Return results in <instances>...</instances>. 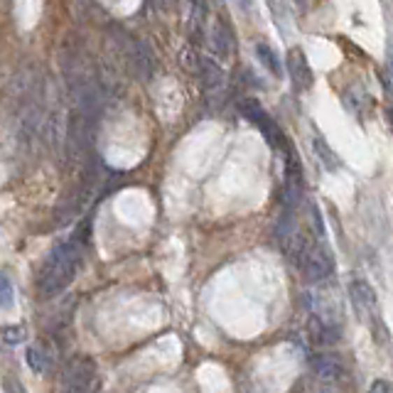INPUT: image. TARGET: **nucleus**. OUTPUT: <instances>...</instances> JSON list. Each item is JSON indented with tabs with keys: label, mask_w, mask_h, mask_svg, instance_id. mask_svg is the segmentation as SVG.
Returning a JSON list of instances; mask_svg holds the SVG:
<instances>
[{
	"label": "nucleus",
	"mask_w": 393,
	"mask_h": 393,
	"mask_svg": "<svg viewBox=\"0 0 393 393\" xmlns=\"http://www.w3.org/2000/svg\"><path fill=\"white\" fill-rule=\"evenodd\" d=\"M25 337H27V332L22 324H6V327H3V342L6 344H20V342H25Z\"/></svg>",
	"instance_id": "dca6fc26"
},
{
	"label": "nucleus",
	"mask_w": 393,
	"mask_h": 393,
	"mask_svg": "<svg viewBox=\"0 0 393 393\" xmlns=\"http://www.w3.org/2000/svg\"><path fill=\"white\" fill-rule=\"evenodd\" d=\"M81 261H84V238L71 236L59 241L42 263L37 276V292L42 298H57L74 283Z\"/></svg>",
	"instance_id": "f257e3e1"
},
{
	"label": "nucleus",
	"mask_w": 393,
	"mask_h": 393,
	"mask_svg": "<svg viewBox=\"0 0 393 393\" xmlns=\"http://www.w3.org/2000/svg\"><path fill=\"white\" fill-rule=\"evenodd\" d=\"M287 71H290L292 86L298 91H308L310 86H313V81H315L313 69H310L308 57H305V52L300 50V47H292V50L287 52Z\"/></svg>",
	"instance_id": "1a4fd4ad"
},
{
	"label": "nucleus",
	"mask_w": 393,
	"mask_h": 393,
	"mask_svg": "<svg viewBox=\"0 0 393 393\" xmlns=\"http://www.w3.org/2000/svg\"><path fill=\"white\" fill-rule=\"evenodd\" d=\"M27 364H30V369L37 373L47 371V352L40 347V344H32V347L27 349Z\"/></svg>",
	"instance_id": "2eb2a0df"
},
{
	"label": "nucleus",
	"mask_w": 393,
	"mask_h": 393,
	"mask_svg": "<svg viewBox=\"0 0 393 393\" xmlns=\"http://www.w3.org/2000/svg\"><path fill=\"white\" fill-rule=\"evenodd\" d=\"M13 303V285H10V278L3 276L0 278V305H3V310H8Z\"/></svg>",
	"instance_id": "f3484780"
},
{
	"label": "nucleus",
	"mask_w": 393,
	"mask_h": 393,
	"mask_svg": "<svg viewBox=\"0 0 393 393\" xmlns=\"http://www.w3.org/2000/svg\"><path fill=\"white\" fill-rule=\"evenodd\" d=\"M209 42H212V52L217 59L227 62L229 57L234 55L236 45H234V32L229 30L227 22L219 17V20L212 22V30H209Z\"/></svg>",
	"instance_id": "9b49d317"
},
{
	"label": "nucleus",
	"mask_w": 393,
	"mask_h": 393,
	"mask_svg": "<svg viewBox=\"0 0 393 393\" xmlns=\"http://www.w3.org/2000/svg\"><path fill=\"white\" fill-rule=\"evenodd\" d=\"M170 3H172V0H150V6L157 8V10H162V13L170 10Z\"/></svg>",
	"instance_id": "a211bd4d"
},
{
	"label": "nucleus",
	"mask_w": 393,
	"mask_h": 393,
	"mask_svg": "<svg viewBox=\"0 0 393 393\" xmlns=\"http://www.w3.org/2000/svg\"><path fill=\"white\" fill-rule=\"evenodd\" d=\"M204 81V94H207L209 103L222 101L224 94H227V74L214 59H202V71H199Z\"/></svg>",
	"instance_id": "6e6552de"
},
{
	"label": "nucleus",
	"mask_w": 393,
	"mask_h": 393,
	"mask_svg": "<svg viewBox=\"0 0 393 393\" xmlns=\"http://www.w3.org/2000/svg\"><path fill=\"white\" fill-rule=\"evenodd\" d=\"M388 69H391V76H393V47L388 50Z\"/></svg>",
	"instance_id": "4be33fe9"
},
{
	"label": "nucleus",
	"mask_w": 393,
	"mask_h": 393,
	"mask_svg": "<svg viewBox=\"0 0 393 393\" xmlns=\"http://www.w3.org/2000/svg\"><path fill=\"white\" fill-rule=\"evenodd\" d=\"M371 391H393V386H391V383H386V381H373Z\"/></svg>",
	"instance_id": "6ab92c4d"
},
{
	"label": "nucleus",
	"mask_w": 393,
	"mask_h": 393,
	"mask_svg": "<svg viewBox=\"0 0 393 393\" xmlns=\"http://www.w3.org/2000/svg\"><path fill=\"white\" fill-rule=\"evenodd\" d=\"M234 3H236L241 10H248V8H253V3H256V0H234Z\"/></svg>",
	"instance_id": "aec40b11"
},
{
	"label": "nucleus",
	"mask_w": 393,
	"mask_h": 393,
	"mask_svg": "<svg viewBox=\"0 0 393 393\" xmlns=\"http://www.w3.org/2000/svg\"><path fill=\"white\" fill-rule=\"evenodd\" d=\"M62 381L66 391H94L99 383V366L89 354H76L64 364Z\"/></svg>",
	"instance_id": "7ed1b4c3"
},
{
	"label": "nucleus",
	"mask_w": 393,
	"mask_h": 393,
	"mask_svg": "<svg viewBox=\"0 0 393 393\" xmlns=\"http://www.w3.org/2000/svg\"><path fill=\"white\" fill-rule=\"evenodd\" d=\"M305 308H308L310 315H315V317L324 320V322L329 324H339V317H342V305H339L337 295L334 292H327V290H313V292H305Z\"/></svg>",
	"instance_id": "423d86ee"
},
{
	"label": "nucleus",
	"mask_w": 393,
	"mask_h": 393,
	"mask_svg": "<svg viewBox=\"0 0 393 393\" xmlns=\"http://www.w3.org/2000/svg\"><path fill=\"white\" fill-rule=\"evenodd\" d=\"M313 145H315V152H317V157L322 160V165L327 167V170H337L339 167V160H337V155H334L332 150L327 148V143L322 141V138H313Z\"/></svg>",
	"instance_id": "4468645a"
},
{
	"label": "nucleus",
	"mask_w": 393,
	"mask_h": 393,
	"mask_svg": "<svg viewBox=\"0 0 393 393\" xmlns=\"http://www.w3.org/2000/svg\"><path fill=\"white\" fill-rule=\"evenodd\" d=\"M103 182H106V177H103L101 165H99V162H91L84 170V175L79 177L74 192H71L69 199L64 202V207L59 209V224L74 222L76 217H81V214L96 202V196L101 192Z\"/></svg>",
	"instance_id": "f03ea898"
},
{
	"label": "nucleus",
	"mask_w": 393,
	"mask_h": 393,
	"mask_svg": "<svg viewBox=\"0 0 393 393\" xmlns=\"http://www.w3.org/2000/svg\"><path fill=\"white\" fill-rule=\"evenodd\" d=\"M310 334H313V342L315 344H334L339 342V324H329L324 322V320L315 317V315H310Z\"/></svg>",
	"instance_id": "f8f14e48"
},
{
	"label": "nucleus",
	"mask_w": 393,
	"mask_h": 393,
	"mask_svg": "<svg viewBox=\"0 0 393 393\" xmlns=\"http://www.w3.org/2000/svg\"><path fill=\"white\" fill-rule=\"evenodd\" d=\"M334 258L322 243H310L308 253H305L303 263H300V273L308 283H322L332 276Z\"/></svg>",
	"instance_id": "20e7f679"
},
{
	"label": "nucleus",
	"mask_w": 393,
	"mask_h": 393,
	"mask_svg": "<svg viewBox=\"0 0 393 393\" xmlns=\"http://www.w3.org/2000/svg\"><path fill=\"white\" fill-rule=\"evenodd\" d=\"M349 298H352V305L357 310V315L362 317V322H366L369 327L378 322V303H376V290L369 285L364 278H357L349 285Z\"/></svg>",
	"instance_id": "39448f33"
},
{
	"label": "nucleus",
	"mask_w": 393,
	"mask_h": 393,
	"mask_svg": "<svg viewBox=\"0 0 393 393\" xmlns=\"http://www.w3.org/2000/svg\"><path fill=\"white\" fill-rule=\"evenodd\" d=\"M256 55H258V59L263 62V66H266V69H271L276 76H280L283 69H280V62H278V55L266 45V42H261V45L256 47Z\"/></svg>",
	"instance_id": "ddd939ff"
},
{
	"label": "nucleus",
	"mask_w": 393,
	"mask_h": 393,
	"mask_svg": "<svg viewBox=\"0 0 393 393\" xmlns=\"http://www.w3.org/2000/svg\"><path fill=\"white\" fill-rule=\"evenodd\" d=\"M295 3H298V6H303V3H305V0H295Z\"/></svg>",
	"instance_id": "5701e85b"
},
{
	"label": "nucleus",
	"mask_w": 393,
	"mask_h": 393,
	"mask_svg": "<svg viewBox=\"0 0 393 393\" xmlns=\"http://www.w3.org/2000/svg\"><path fill=\"white\" fill-rule=\"evenodd\" d=\"M310 366L322 381H342L347 376V364L337 354H315L310 359Z\"/></svg>",
	"instance_id": "9d476101"
},
{
	"label": "nucleus",
	"mask_w": 393,
	"mask_h": 393,
	"mask_svg": "<svg viewBox=\"0 0 393 393\" xmlns=\"http://www.w3.org/2000/svg\"><path fill=\"white\" fill-rule=\"evenodd\" d=\"M238 108H241V113L248 118L251 123H256L258 128L263 131V136L268 138V143L271 145H278V148H285V138H283V133L278 131V126L271 121V116H268L266 111L261 108V103L253 101V99H243L241 103H238Z\"/></svg>",
	"instance_id": "0eeeda50"
},
{
	"label": "nucleus",
	"mask_w": 393,
	"mask_h": 393,
	"mask_svg": "<svg viewBox=\"0 0 393 393\" xmlns=\"http://www.w3.org/2000/svg\"><path fill=\"white\" fill-rule=\"evenodd\" d=\"M76 6H79V13H81V15H84V13L91 8V0H76Z\"/></svg>",
	"instance_id": "412c9836"
}]
</instances>
